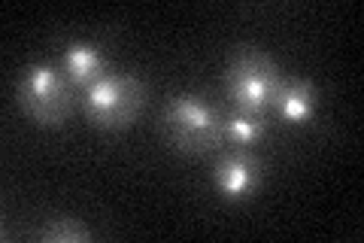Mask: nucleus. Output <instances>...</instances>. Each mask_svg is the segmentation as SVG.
<instances>
[{"label":"nucleus","instance_id":"obj_7","mask_svg":"<svg viewBox=\"0 0 364 243\" xmlns=\"http://www.w3.org/2000/svg\"><path fill=\"white\" fill-rule=\"evenodd\" d=\"M316 110H318V91L313 88V83L286 76V83H282L277 95V103H273V113L289 125H306L316 115Z\"/></svg>","mask_w":364,"mask_h":243},{"label":"nucleus","instance_id":"obj_6","mask_svg":"<svg viewBox=\"0 0 364 243\" xmlns=\"http://www.w3.org/2000/svg\"><path fill=\"white\" fill-rule=\"evenodd\" d=\"M61 71L67 73L73 88H88L91 83H97L109 67H107V55L100 52V46L85 43V40H73L64 46L61 52Z\"/></svg>","mask_w":364,"mask_h":243},{"label":"nucleus","instance_id":"obj_5","mask_svg":"<svg viewBox=\"0 0 364 243\" xmlns=\"http://www.w3.org/2000/svg\"><path fill=\"white\" fill-rule=\"evenodd\" d=\"M261 182V161L249 149L237 146L213 165V186L228 201H243L255 195Z\"/></svg>","mask_w":364,"mask_h":243},{"label":"nucleus","instance_id":"obj_4","mask_svg":"<svg viewBox=\"0 0 364 243\" xmlns=\"http://www.w3.org/2000/svg\"><path fill=\"white\" fill-rule=\"evenodd\" d=\"M70 91H73L70 79H67V73L58 64L37 61L21 71L16 86V100L28 119L43 125V128H55V125H64L73 110Z\"/></svg>","mask_w":364,"mask_h":243},{"label":"nucleus","instance_id":"obj_3","mask_svg":"<svg viewBox=\"0 0 364 243\" xmlns=\"http://www.w3.org/2000/svg\"><path fill=\"white\" fill-rule=\"evenodd\" d=\"M146 103V86L140 76L124 71H107L97 83H91L82 91V110L85 119L95 128L119 131L140 115Z\"/></svg>","mask_w":364,"mask_h":243},{"label":"nucleus","instance_id":"obj_8","mask_svg":"<svg viewBox=\"0 0 364 243\" xmlns=\"http://www.w3.org/2000/svg\"><path fill=\"white\" fill-rule=\"evenodd\" d=\"M267 134V119L258 113H243V110H234L225 115V140H231L234 146H255L261 137Z\"/></svg>","mask_w":364,"mask_h":243},{"label":"nucleus","instance_id":"obj_2","mask_svg":"<svg viewBox=\"0 0 364 243\" xmlns=\"http://www.w3.org/2000/svg\"><path fill=\"white\" fill-rule=\"evenodd\" d=\"M164 137L188 155H207L225 143V113L195 95H173L161 115Z\"/></svg>","mask_w":364,"mask_h":243},{"label":"nucleus","instance_id":"obj_1","mask_svg":"<svg viewBox=\"0 0 364 243\" xmlns=\"http://www.w3.org/2000/svg\"><path fill=\"white\" fill-rule=\"evenodd\" d=\"M282 83H286V73L279 71V64L252 46L237 49L225 67V91L234 110L243 113L267 115L277 103Z\"/></svg>","mask_w":364,"mask_h":243},{"label":"nucleus","instance_id":"obj_9","mask_svg":"<svg viewBox=\"0 0 364 243\" xmlns=\"http://www.w3.org/2000/svg\"><path fill=\"white\" fill-rule=\"evenodd\" d=\"M40 237L49 243H79V240H88L91 231L73 216H55V219H49V225L40 231Z\"/></svg>","mask_w":364,"mask_h":243}]
</instances>
